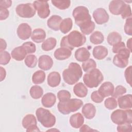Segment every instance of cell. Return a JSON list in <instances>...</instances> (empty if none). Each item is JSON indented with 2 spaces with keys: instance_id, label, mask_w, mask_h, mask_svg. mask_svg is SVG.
Instances as JSON below:
<instances>
[{
  "instance_id": "cell-36",
  "label": "cell",
  "mask_w": 132,
  "mask_h": 132,
  "mask_svg": "<svg viewBox=\"0 0 132 132\" xmlns=\"http://www.w3.org/2000/svg\"><path fill=\"white\" fill-rule=\"evenodd\" d=\"M82 68L84 72H88L90 70L96 68V63L92 59H88L82 63Z\"/></svg>"
},
{
  "instance_id": "cell-38",
  "label": "cell",
  "mask_w": 132,
  "mask_h": 132,
  "mask_svg": "<svg viewBox=\"0 0 132 132\" xmlns=\"http://www.w3.org/2000/svg\"><path fill=\"white\" fill-rule=\"evenodd\" d=\"M104 105L106 108L109 110H112L117 108L118 103L115 98L110 97L105 100L104 102Z\"/></svg>"
},
{
  "instance_id": "cell-8",
  "label": "cell",
  "mask_w": 132,
  "mask_h": 132,
  "mask_svg": "<svg viewBox=\"0 0 132 132\" xmlns=\"http://www.w3.org/2000/svg\"><path fill=\"white\" fill-rule=\"evenodd\" d=\"M130 53L127 48H122L114 56L113 58V64L120 68H125L128 64V59Z\"/></svg>"
},
{
  "instance_id": "cell-21",
  "label": "cell",
  "mask_w": 132,
  "mask_h": 132,
  "mask_svg": "<svg viewBox=\"0 0 132 132\" xmlns=\"http://www.w3.org/2000/svg\"><path fill=\"white\" fill-rule=\"evenodd\" d=\"M56 101L55 95L51 92H48L45 94L41 100L42 105L47 108H51L53 106Z\"/></svg>"
},
{
  "instance_id": "cell-37",
  "label": "cell",
  "mask_w": 132,
  "mask_h": 132,
  "mask_svg": "<svg viewBox=\"0 0 132 132\" xmlns=\"http://www.w3.org/2000/svg\"><path fill=\"white\" fill-rule=\"evenodd\" d=\"M25 64L30 68H35L37 63V58L35 55H29L25 59Z\"/></svg>"
},
{
  "instance_id": "cell-48",
  "label": "cell",
  "mask_w": 132,
  "mask_h": 132,
  "mask_svg": "<svg viewBox=\"0 0 132 132\" xmlns=\"http://www.w3.org/2000/svg\"><path fill=\"white\" fill-rule=\"evenodd\" d=\"M125 47H126L125 43L123 42H120L113 45L112 50L113 53L117 54L120 50H121L122 48H124Z\"/></svg>"
},
{
  "instance_id": "cell-54",
  "label": "cell",
  "mask_w": 132,
  "mask_h": 132,
  "mask_svg": "<svg viewBox=\"0 0 132 132\" xmlns=\"http://www.w3.org/2000/svg\"><path fill=\"white\" fill-rule=\"evenodd\" d=\"M127 47L129 51L131 52V38H129L127 41Z\"/></svg>"
},
{
  "instance_id": "cell-3",
  "label": "cell",
  "mask_w": 132,
  "mask_h": 132,
  "mask_svg": "<svg viewBox=\"0 0 132 132\" xmlns=\"http://www.w3.org/2000/svg\"><path fill=\"white\" fill-rule=\"evenodd\" d=\"M82 75L81 68L76 62L70 63L68 68L65 69L62 72V77L64 82L70 85H73L77 82Z\"/></svg>"
},
{
  "instance_id": "cell-44",
  "label": "cell",
  "mask_w": 132,
  "mask_h": 132,
  "mask_svg": "<svg viewBox=\"0 0 132 132\" xmlns=\"http://www.w3.org/2000/svg\"><path fill=\"white\" fill-rule=\"evenodd\" d=\"M91 98L93 102L96 103H100L102 102L104 98V97H103L97 90L93 91L92 93Z\"/></svg>"
},
{
  "instance_id": "cell-17",
  "label": "cell",
  "mask_w": 132,
  "mask_h": 132,
  "mask_svg": "<svg viewBox=\"0 0 132 132\" xmlns=\"http://www.w3.org/2000/svg\"><path fill=\"white\" fill-rule=\"evenodd\" d=\"M131 100V95L130 94L119 97L118 103L119 107L123 109H130L132 107Z\"/></svg>"
},
{
  "instance_id": "cell-30",
  "label": "cell",
  "mask_w": 132,
  "mask_h": 132,
  "mask_svg": "<svg viewBox=\"0 0 132 132\" xmlns=\"http://www.w3.org/2000/svg\"><path fill=\"white\" fill-rule=\"evenodd\" d=\"M57 43L56 39L54 38H49L46 39L42 44L41 47L43 51H49L54 49Z\"/></svg>"
},
{
  "instance_id": "cell-45",
  "label": "cell",
  "mask_w": 132,
  "mask_h": 132,
  "mask_svg": "<svg viewBox=\"0 0 132 132\" xmlns=\"http://www.w3.org/2000/svg\"><path fill=\"white\" fill-rule=\"evenodd\" d=\"M132 126L130 123H125L121 125H118L117 126V131L119 132L131 131Z\"/></svg>"
},
{
  "instance_id": "cell-33",
  "label": "cell",
  "mask_w": 132,
  "mask_h": 132,
  "mask_svg": "<svg viewBox=\"0 0 132 132\" xmlns=\"http://www.w3.org/2000/svg\"><path fill=\"white\" fill-rule=\"evenodd\" d=\"M45 74L44 71L39 70L35 72L32 76V81L35 84H40L44 82L45 79Z\"/></svg>"
},
{
  "instance_id": "cell-5",
  "label": "cell",
  "mask_w": 132,
  "mask_h": 132,
  "mask_svg": "<svg viewBox=\"0 0 132 132\" xmlns=\"http://www.w3.org/2000/svg\"><path fill=\"white\" fill-rule=\"evenodd\" d=\"M104 80V76L98 69H93L87 72L83 76V81L85 85L90 88H93L98 86Z\"/></svg>"
},
{
  "instance_id": "cell-53",
  "label": "cell",
  "mask_w": 132,
  "mask_h": 132,
  "mask_svg": "<svg viewBox=\"0 0 132 132\" xmlns=\"http://www.w3.org/2000/svg\"><path fill=\"white\" fill-rule=\"evenodd\" d=\"M6 75V72L5 69L3 68L2 67H1V79L0 81H2L3 80L5 79Z\"/></svg>"
},
{
  "instance_id": "cell-41",
  "label": "cell",
  "mask_w": 132,
  "mask_h": 132,
  "mask_svg": "<svg viewBox=\"0 0 132 132\" xmlns=\"http://www.w3.org/2000/svg\"><path fill=\"white\" fill-rule=\"evenodd\" d=\"M126 92V89L121 85H118L116 87L114 90L113 93L112 95V97L114 98H118L119 97L122 96L123 94Z\"/></svg>"
},
{
  "instance_id": "cell-31",
  "label": "cell",
  "mask_w": 132,
  "mask_h": 132,
  "mask_svg": "<svg viewBox=\"0 0 132 132\" xmlns=\"http://www.w3.org/2000/svg\"><path fill=\"white\" fill-rule=\"evenodd\" d=\"M107 41L109 45L113 46L116 44L121 42L122 37L118 32L113 31L109 34L107 38Z\"/></svg>"
},
{
  "instance_id": "cell-43",
  "label": "cell",
  "mask_w": 132,
  "mask_h": 132,
  "mask_svg": "<svg viewBox=\"0 0 132 132\" xmlns=\"http://www.w3.org/2000/svg\"><path fill=\"white\" fill-rule=\"evenodd\" d=\"M131 24H132L131 17L126 19L125 24L124 25V31L126 33V34L129 36H131L132 35Z\"/></svg>"
},
{
  "instance_id": "cell-32",
  "label": "cell",
  "mask_w": 132,
  "mask_h": 132,
  "mask_svg": "<svg viewBox=\"0 0 132 132\" xmlns=\"http://www.w3.org/2000/svg\"><path fill=\"white\" fill-rule=\"evenodd\" d=\"M90 42L94 44H99L104 41L103 34L99 31L93 32L90 37Z\"/></svg>"
},
{
  "instance_id": "cell-27",
  "label": "cell",
  "mask_w": 132,
  "mask_h": 132,
  "mask_svg": "<svg viewBox=\"0 0 132 132\" xmlns=\"http://www.w3.org/2000/svg\"><path fill=\"white\" fill-rule=\"evenodd\" d=\"M47 80L48 86L51 87H56L60 83V75L57 72H52L48 74Z\"/></svg>"
},
{
  "instance_id": "cell-18",
  "label": "cell",
  "mask_w": 132,
  "mask_h": 132,
  "mask_svg": "<svg viewBox=\"0 0 132 132\" xmlns=\"http://www.w3.org/2000/svg\"><path fill=\"white\" fill-rule=\"evenodd\" d=\"M72 55L71 50L65 48L60 47L55 50L54 52V57L57 60H63L69 58Z\"/></svg>"
},
{
  "instance_id": "cell-39",
  "label": "cell",
  "mask_w": 132,
  "mask_h": 132,
  "mask_svg": "<svg viewBox=\"0 0 132 132\" xmlns=\"http://www.w3.org/2000/svg\"><path fill=\"white\" fill-rule=\"evenodd\" d=\"M57 97L59 102H64L70 99L71 95L69 91L65 90H61L57 93Z\"/></svg>"
},
{
  "instance_id": "cell-9",
  "label": "cell",
  "mask_w": 132,
  "mask_h": 132,
  "mask_svg": "<svg viewBox=\"0 0 132 132\" xmlns=\"http://www.w3.org/2000/svg\"><path fill=\"white\" fill-rule=\"evenodd\" d=\"M36 11L34 5L31 3L19 4L15 8L16 14L23 18H32L35 15Z\"/></svg>"
},
{
  "instance_id": "cell-26",
  "label": "cell",
  "mask_w": 132,
  "mask_h": 132,
  "mask_svg": "<svg viewBox=\"0 0 132 132\" xmlns=\"http://www.w3.org/2000/svg\"><path fill=\"white\" fill-rule=\"evenodd\" d=\"M46 37V32L42 28H36L32 31L31 36V40L37 43L44 41Z\"/></svg>"
},
{
  "instance_id": "cell-16",
  "label": "cell",
  "mask_w": 132,
  "mask_h": 132,
  "mask_svg": "<svg viewBox=\"0 0 132 132\" xmlns=\"http://www.w3.org/2000/svg\"><path fill=\"white\" fill-rule=\"evenodd\" d=\"M114 90L113 85L109 81H106L101 85L97 91L103 97H106L112 95Z\"/></svg>"
},
{
  "instance_id": "cell-10",
  "label": "cell",
  "mask_w": 132,
  "mask_h": 132,
  "mask_svg": "<svg viewBox=\"0 0 132 132\" xmlns=\"http://www.w3.org/2000/svg\"><path fill=\"white\" fill-rule=\"evenodd\" d=\"M38 15L42 19H45L50 14L49 5L47 1H36L33 4Z\"/></svg>"
},
{
  "instance_id": "cell-42",
  "label": "cell",
  "mask_w": 132,
  "mask_h": 132,
  "mask_svg": "<svg viewBox=\"0 0 132 132\" xmlns=\"http://www.w3.org/2000/svg\"><path fill=\"white\" fill-rule=\"evenodd\" d=\"M22 46L25 48L27 54L34 53L36 52V45L31 42H26L22 44Z\"/></svg>"
},
{
  "instance_id": "cell-4",
  "label": "cell",
  "mask_w": 132,
  "mask_h": 132,
  "mask_svg": "<svg viewBox=\"0 0 132 132\" xmlns=\"http://www.w3.org/2000/svg\"><path fill=\"white\" fill-rule=\"evenodd\" d=\"M83 102L77 98H70L64 102H59L57 108L59 111L63 114H68L71 112L77 111L81 107Z\"/></svg>"
},
{
  "instance_id": "cell-6",
  "label": "cell",
  "mask_w": 132,
  "mask_h": 132,
  "mask_svg": "<svg viewBox=\"0 0 132 132\" xmlns=\"http://www.w3.org/2000/svg\"><path fill=\"white\" fill-rule=\"evenodd\" d=\"M36 116L38 121L45 127L50 128L56 123V118L48 110L39 108L36 111Z\"/></svg>"
},
{
  "instance_id": "cell-28",
  "label": "cell",
  "mask_w": 132,
  "mask_h": 132,
  "mask_svg": "<svg viewBox=\"0 0 132 132\" xmlns=\"http://www.w3.org/2000/svg\"><path fill=\"white\" fill-rule=\"evenodd\" d=\"M74 94L79 97H85L88 94V89L82 82L76 84L73 87Z\"/></svg>"
},
{
  "instance_id": "cell-13",
  "label": "cell",
  "mask_w": 132,
  "mask_h": 132,
  "mask_svg": "<svg viewBox=\"0 0 132 132\" xmlns=\"http://www.w3.org/2000/svg\"><path fill=\"white\" fill-rule=\"evenodd\" d=\"M16 32L20 39L25 40L31 36L32 30L31 27L27 23H23L19 25Z\"/></svg>"
},
{
  "instance_id": "cell-23",
  "label": "cell",
  "mask_w": 132,
  "mask_h": 132,
  "mask_svg": "<svg viewBox=\"0 0 132 132\" xmlns=\"http://www.w3.org/2000/svg\"><path fill=\"white\" fill-rule=\"evenodd\" d=\"M81 112L86 118L92 119L95 115L96 108L92 104L87 103L82 107Z\"/></svg>"
},
{
  "instance_id": "cell-40",
  "label": "cell",
  "mask_w": 132,
  "mask_h": 132,
  "mask_svg": "<svg viewBox=\"0 0 132 132\" xmlns=\"http://www.w3.org/2000/svg\"><path fill=\"white\" fill-rule=\"evenodd\" d=\"M11 59L10 54L7 51L0 52V64L1 65L7 64Z\"/></svg>"
},
{
  "instance_id": "cell-19",
  "label": "cell",
  "mask_w": 132,
  "mask_h": 132,
  "mask_svg": "<svg viewBox=\"0 0 132 132\" xmlns=\"http://www.w3.org/2000/svg\"><path fill=\"white\" fill-rule=\"evenodd\" d=\"M27 53L25 48L22 45L14 48L11 52L13 59L17 61H22L26 57Z\"/></svg>"
},
{
  "instance_id": "cell-29",
  "label": "cell",
  "mask_w": 132,
  "mask_h": 132,
  "mask_svg": "<svg viewBox=\"0 0 132 132\" xmlns=\"http://www.w3.org/2000/svg\"><path fill=\"white\" fill-rule=\"evenodd\" d=\"M73 26V22L71 18H65L61 22L59 29L61 32L64 34H65L69 32L72 28Z\"/></svg>"
},
{
  "instance_id": "cell-25",
  "label": "cell",
  "mask_w": 132,
  "mask_h": 132,
  "mask_svg": "<svg viewBox=\"0 0 132 132\" xmlns=\"http://www.w3.org/2000/svg\"><path fill=\"white\" fill-rule=\"evenodd\" d=\"M90 53L85 47H80L75 52V58L79 62H84L89 59Z\"/></svg>"
},
{
  "instance_id": "cell-14",
  "label": "cell",
  "mask_w": 132,
  "mask_h": 132,
  "mask_svg": "<svg viewBox=\"0 0 132 132\" xmlns=\"http://www.w3.org/2000/svg\"><path fill=\"white\" fill-rule=\"evenodd\" d=\"M126 4L125 2L120 0L112 1L109 5L110 12L114 15H119L123 12Z\"/></svg>"
},
{
  "instance_id": "cell-20",
  "label": "cell",
  "mask_w": 132,
  "mask_h": 132,
  "mask_svg": "<svg viewBox=\"0 0 132 132\" xmlns=\"http://www.w3.org/2000/svg\"><path fill=\"white\" fill-rule=\"evenodd\" d=\"M70 125L75 128H80L84 123V118L79 112L72 114L70 118Z\"/></svg>"
},
{
  "instance_id": "cell-52",
  "label": "cell",
  "mask_w": 132,
  "mask_h": 132,
  "mask_svg": "<svg viewBox=\"0 0 132 132\" xmlns=\"http://www.w3.org/2000/svg\"><path fill=\"white\" fill-rule=\"evenodd\" d=\"M1 48H0V52L4 51V50L7 47V43L5 40L3 39H1Z\"/></svg>"
},
{
  "instance_id": "cell-24",
  "label": "cell",
  "mask_w": 132,
  "mask_h": 132,
  "mask_svg": "<svg viewBox=\"0 0 132 132\" xmlns=\"http://www.w3.org/2000/svg\"><path fill=\"white\" fill-rule=\"evenodd\" d=\"M62 21V18L59 15H53L48 19L47 25L51 29L55 31H58L59 30L60 24Z\"/></svg>"
},
{
  "instance_id": "cell-51",
  "label": "cell",
  "mask_w": 132,
  "mask_h": 132,
  "mask_svg": "<svg viewBox=\"0 0 132 132\" xmlns=\"http://www.w3.org/2000/svg\"><path fill=\"white\" fill-rule=\"evenodd\" d=\"M80 131H97L95 129H93L89 127L87 125H82L79 129Z\"/></svg>"
},
{
  "instance_id": "cell-22",
  "label": "cell",
  "mask_w": 132,
  "mask_h": 132,
  "mask_svg": "<svg viewBox=\"0 0 132 132\" xmlns=\"http://www.w3.org/2000/svg\"><path fill=\"white\" fill-rule=\"evenodd\" d=\"M93 56L97 60H102L104 59L108 54L107 48L102 45L95 46L93 50Z\"/></svg>"
},
{
  "instance_id": "cell-12",
  "label": "cell",
  "mask_w": 132,
  "mask_h": 132,
  "mask_svg": "<svg viewBox=\"0 0 132 132\" xmlns=\"http://www.w3.org/2000/svg\"><path fill=\"white\" fill-rule=\"evenodd\" d=\"M93 17L95 22L97 24H103L109 20V14L105 9L99 8L95 9L93 12Z\"/></svg>"
},
{
  "instance_id": "cell-49",
  "label": "cell",
  "mask_w": 132,
  "mask_h": 132,
  "mask_svg": "<svg viewBox=\"0 0 132 132\" xmlns=\"http://www.w3.org/2000/svg\"><path fill=\"white\" fill-rule=\"evenodd\" d=\"M9 15V11L7 9L0 8V20H4L6 19Z\"/></svg>"
},
{
  "instance_id": "cell-47",
  "label": "cell",
  "mask_w": 132,
  "mask_h": 132,
  "mask_svg": "<svg viewBox=\"0 0 132 132\" xmlns=\"http://www.w3.org/2000/svg\"><path fill=\"white\" fill-rule=\"evenodd\" d=\"M131 65H130L126 68L124 72V76H125L126 81L128 84H129L130 86L131 85Z\"/></svg>"
},
{
  "instance_id": "cell-11",
  "label": "cell",
  "mask_w": 132,
  "mask_h": 132,
  "mask_svg": "<svg viewBox=\"0 0 132 132\" xmlns=\"http://www.w3.org/2000/svg\"><path fill=\"white\" fill-rule=\"evenodd\" d=\"M22 126L26 129V131H40L37 125V119L32 114H27L22 120Z\"/></svg>"
},
{
  "instance_id": "cell-7",
  "label": "cell",
  "mask_w": 132,
  "mask_h": 132,
  "mask_svg": "<svg viewBox=\"0 0 132 132\" xmlns=\"http://www.w3.org/2000/svg\"><path fill=\"white\" fill-rule=\"evenodd\" d=\"M110 118L115 124L121 125L125 123H132V110L126 109L125 110L117 109L112 112Z\"/></svg>"
},
{
  "instance_id": "cell-2",
  "label": "cell",
  "mask_w": 132,
  "mask_h": 132,
  "mask_svg": "<svg viewBox=\"0 0 132 132\" xmlns=\"http://www.w3.org/2000/svg\"><path fill=\"white\" fill-rule=\"evenodd\" d=\"M86 41V38L84 34L77 30H73L61 39L60 46L72 51L74 47H78L84 44Z\"/></svg>"
},
{
  "instance_id": "cell-35",
  "label": "cell",
  "mask_w": 132,
  "mask_h": 132,
  "mask_svg": "<svg viewBox=\"0 0 132 132\" xmlns=\"http://www.w3.org/2000/svg\"><path fill=\"white\" fill-rule=\"evenodd\" d=\"M52 4L60 10H64L68 9L71 5V1H52Z\"/></svg>"
},
{
  "instance_id": "cell-50",
  "label": "cell",
  "mask_w": 132,
  "mask_h": 132,
  "mask_svg": "<svg viewBox=\"0 0 132 132\" xmlns=\"http://www.w3.org/2000/svg\"><path fill=\"white\" fill-rule=\"evenodd\" d=\"M12 1L10 0H2L0 1V8L7 9L11 6Z\"/></svg>"
},
{
  "instance_id": "cell-15",
  "label": "cell",
  "mask_w": 132,
  "mask_h": 132,
  "mask_svg": "<svg viewBox=\"0 0 132 132\" xmlns=\"http://www.w3.org/2000/svg\"><path fill=\"white\" fill-rule=\"evenodd\" d=\"M53 65V60L48 55H43L39 57L38 59V66L43 70L47 71L51 69Z\"/></svg>"
},
{
  "instance_id": "cell-46",
  "label": "cell",
  "mask_w": 132,
  "mask_h": 132,
  "mask_svg": "<svg viewBox=\"0 0 132 132\" xmlns=\"http://www.w3.org/2000/svg\"><path fill=\"white\" fill-rule=\"evenodd\" d=\"M122 19H127L131 17V11L129 5L126 4L123 12L121 14Z\"/></svg>"
},
{
  "instance_id": "cell-34",
  "label": "cell",
  "mask_w": 132,
  "mask_h": 132,
  "mask_svg": "<svg viewBox=\"0 0 132 132\" xmlns=\"http://www.w3.org/2000/svg\"><path fill=\"white\" fill-rule=\"evenodd\" d=\"M29 94L32 98L34 99H38L41 97L43 95V90L39 86H33L30 89Z\"/></svg>"
},
{
  "instance_id": "cell-1",
  "label": "cell",
  "mask_w": 132,
  "mask_h": 132,
  "mask_svg": "<svg viewBox=\"0 0 132 132\" xmlns=\"http://www.w3.org/2000/svg\"><path fill=\"white\" fill-rule=\"evenodd\" d=\"M72 15L75 22L80 28L82 34L88 35L94 29L95 25L92 21L88 8L85 6L76 7L73 11Z\"/></svg>"
}]
</instances>
